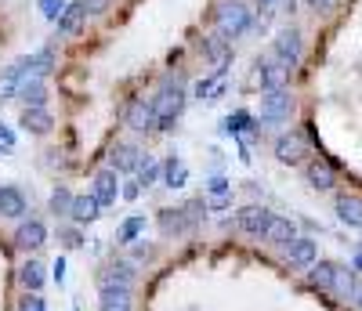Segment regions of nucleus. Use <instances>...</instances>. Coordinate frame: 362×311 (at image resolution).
Listing matches in <instances>:
<instances>
[{
    "label": "nucleus",
    "instance_id": "1",
    "mask_svg": "<svg viewBox=\"0 0 362 311\" xmlns=\"http://www.w3.org/2000/svg\"><path fill=\"white\" fill-rule=\"evenodd\" d=\"M290 112H293V98H290L286 87L264 90V98H261V123H268V127H279V123L290 119Z\"/></svg>",
    "mask_w": 362,
    "mask_h": 311
},
{
    "label": "nucleus",
    "instance_id": "2",
    "mask_svg": "<svg viewBox=\"0 0 362 311\" xmlns=\"http://www.w3.org/2000/svg\"><path fill=\"white\" fill-rule=\"evenodd\" d=\"M250 29V8L239 4V0H228V4L218 8V33L221 37H243Z\"/></svg>",
    "mask_w": 362,
    "mask_h": 311
},
{
    "label": "nucleus",
    "instance_id": "3",
    "mask_svg": "<svg viewBox=\"0 0 362 311\" xmlns=\"http://www.w3.org/2000/svg\"><path fill=\"white\" fill-rule=\"evenodd\" d=\"M33 80V58H18L8 66V73L0 76V98H15L22 95V87Z\"/></svg>",
    "mask_w": 362,
    "mask_h": 311
},
{
    "label": "nucleus",
    "instance_id": "4",
    "mask_svg": "<svg viewBox=\"0 0 362 311\" xmlns=\"http://www.w3.org/2000/svg\"><path fill=\"white\" fill-rule=\"evenodd\" d=\"M290 61H283L279 54H272V58H261L257 61V76H261V87L272 90V87H290Z\"/></svg>",
    "mask_w": 362,
    "mask_h": 311
},
{
    "label": "nucleus",
    "instance_id": "5",
    "mask_svg": "<svg viewBox=\"0 0 362 311\" xmlns=\"http://www.w3.org/2000/svg\"><path fill=\"white\" fill-rule=\"evenodd\" d=\"M196 217H199V203H189V206H181V210H163L160 213V228L167 235H181V232H189L196 225Z\"/></svg>",
    "mask_w": 362,
    "mask_h": 311
},
{
    "label": "nucleus",
    "instance_id": "6",
    "mask_svg": "<svg viewBox=\"0 0 362 311\" xmlns=\"http://www.w3.org/2000/svg\"><path fill=\"white\" fill-rule=\"evenodd\" d=\"M268 221H272V210H264V206H243V210H239V217H235L239 232L254 235V239H264Z\"/></svg>",
    "mask_w": 362,
    "mask_h": 311
},
{
    "label": "nucleus",
    "instance_id": "7",
    "mask_svg": "<svg viewBox=\"0 0 362 311\" xmlns=\"http://www.w3.org/2000/svg\"><path fill=\"white\" fill-rule=\"evenodd\" d=\"M315 261H319V246H315V239L297 235V239L286 246V268H312Z\"/></svg>",
    "mask_w": 362,
    "mask_h": 311
},
{
    "label": "nucleus",
    "instance_id": "8",
    "mask_svg": "<svg viewBox=\"0 0 362 311\" xmlns=\"http://www.w3.org/2000/svg\"><path fill=\"white\" fill-rule=\"evenodd\" d=\"M153 105H156V119L160 123H174V116L181 112V105H185V95H181V87H163Z\"/></svg>",
    "mask_w": 362,
    "mask_h": 311
},
{
    "label": "nucleus",
    "instance_id": "9",
    "mask_svg": "<svg viewBox=\"0 0 362 311\" xmlns=\"http://www.w3.org/2000/svg\"><path fill=\"white\" fill-rule=\"evenodd\" d=\"M116 174H119V170H112V167L95 174V196H98V203H102V206H112L119 196H124V189H119Z\"/></svg>",
    "mask_w": 362,
    "mask_h": 311
},
{
    "label": "nucleus",
    "instance_id": "10",
    "mask_svg": "<svg viewBox=\"0 0 362 311\" xmlns=\"http://www.w3.org/2000/svg\"><path fill=\"white\" fill-rule=\"evenodd\" d=\"M98 311H131V286H102Z\"/></svg>",
    "mask_w": 362,
    "mask_h": 311
},
{
    "label": "nucleus",
    "instance_id": "11",
    "mask_svg": "<svg viewBox=\"0 0 362 311\" xmlns=\"http://www.w3.org/2000/svg\"><path fill=\"white\" fill-rule=\"evenodd\" d=\"M98 213H102V203H98V196L90 192V196H76L73 199V210H69V217L76 225H90V221H98Z\"/></svg>",
    "mask_w": 362,
    "mask_h": 311
},
{
    "label": "nucleus",
    "instance_id": "12",
    "mask_svg": "<svg viewBox=\"0 0 362 311\" xmlns=\"http://www.w3.org/2000/svg\"><path fill=\"white\" fill-rule=\"evenodd\" d=\"M83 18H87L83 0H73V4H66L62 18H58V33H62V37H76L80 25H83Z\"/></svg>",
    "mask_w": 362,
    "mask_h": 311
},
{
    "label": "nucleus",
    "instance_id": "13",
    "mask_svg": "<svg viewBox=\"0 0 362 311\" xmlns=\"http://www.w3.org/2000/svg\"><path fill=\"white\" fill-rule=\"evenodd\" d=\"M293 239H297L293 221H286V217H276V213H272L268 232H264V242H272V246H290Z\"/></svg>",
    "mask_w": 362,
    "mask_h": 311
},
{
    "label": "nucleus",
    "instance_id": "14",
    "mask_svg": "<svg viewBox=\"0 0 362 311\" xmlns=\"http://www.w3.org/2000/svg\"><path fill=\"white\" fill-rule=\"evenodd\" d=\"M300 51H305V47H300V33H297V29H283L279 40H276V54H279L283 61H290V66H297Z\"/></svg>",
    "mask_w": 362,
    "mask_h": 311
},
{
    "label": "nucleus",
    "instance_id": "15",
    "mask_svg": "<svg viewBox=\"0 0 362 311\" xmlns=\"http://www.w3.org/2000/svg\"><path fill=\"white\" fill-rule=\"evenodd\" d=\"M337 217L348 228H362V196H337Z\"/></svg>",
    "mask_w": 362,
    "mask_h": 311
},
{
    "label": "nucleus",
    "instance_id": "16",
    "mask_svg": "<svg viewBox=\"0 0 362 311\" xmlns=\"http://www.w3.org/2000/svg\"><path fill=\"white\" fill-rule=\"evenodd\" d=\"M109 163H112V170H138L145 160H141V152L134 145H116L112 156H109Z\"/></svg>",
    "mask_w": 362,
    "mask_h": 311
},
{
    "label": "nucleus",
    "instance_id": "17",
    "mask_svg": "<svg viewBox=\"0 0 362 311\" xmlns=\"http://www.w3.org/2000/svg\"><path fill=\"white\" fill-rule=\"evenodd\" d=\"M127 123H131V127L134 131H148V127H153V123H156V105L153 102H134L131 105V112H127Z\"/></svg>",
    "mask_w": 362,
    "mask_h": 311
},
{
    "label": "nucleus",
    "instance_id": "18",
    "mask_svg": "<svg viewBox=\"0 0 362 311\" xmlns=\"http://www.w3.org/2000/svg\"><path fill=\"white\" fill-rule=\"evenodd\" d=\"M15 239H18L22 250H37V246H44V239H47V228H44L40 221H25Z\"/></svg>",
    "mask_w": 362,
    "mask_h": 311
},
{
    "label": "nucleus",
    "instance_id": "19",
    "mask_svg": "<svg viewBox=\"0 0 362 311\" xmlns=\"http://www.w3.org/2000/svg\"><path fill=\"white\" fill-rule=\"evenodd\" d=\"M51 123H54V119H51V112H47L44 105L22 112V127H25L29 134H47V131H51Z\"/></svg>",
    "mask_w": 362,
    "mask_h": 311
},
{
    "label": "nucleus",
    "instance_id": "20",
    "mask_svg": "<svg viewBox=\"0 0 362 311\" xmlns=\"http://www.w3.org/2000/svg\"><path fill=\"white\" fill-rule=\"evenodd\" d=\"M29 206H25V196L18 192V189H11V184H8V189H0V213H4V217H22Z\"/></svg>",
    "mask_w": 362,
    "mask_h": 311
},
{
    "label": "nucleus",
    "instance_id": "21",
    "mask_svg": "<svg viewBox=\"0 0 362 311\" xmlns=\"http://www.w3.org/2000/svg\"><path fill=\"white\" fill-rule=\"evenodd\" d=\"M305 141L300 138H279L276 141V156H279V163H300L305 160Z\"/></svg>",
    "mask_w": 362,
    "mask_h": 311
},
{
    "label": "nucleus",
    "instance_id": "22",
    "mask_svg": "<svg viewBox=\"0 0 362 311\" xmlns=\"http://www.w3.org/2000/svg\"><path fill=\"white\" fill-rule=\"evenodd\" d=\"M337 268L341 264H329V261H319V264H312V286H319V290H329L334 293V283H337Z\"/></svg>",
    "mask_w": 362,
    "mask_h": 311
},
{
    "label": "nucleus",
    "instance_id": "23",
    "mask_svg": "<svg viewBox=\"0 0 362 311\" xmlns=\"http://www.w3.org/2000/svg\"><path fill=\"white\" fill-rule=\"evenodd\" d=\"M334 170H329L326 163H308V184H312V189H319V192H329V189H334Z\"/></svg>",
    "mask_w": 362,
    "mask_h": 311
},
{
    "label": "nucleus",
    "instance_id": "24",
    "mask_svg": "<svg viewBox=\"0 0 362 311\" xmlns=\"http://www.w3.org/2000/svg\"><path fill=\"white\" fill-rule=\"evenodd\" d=\"M131 283H134V271H131V264H127V261L112 264V268L102 275V286H131Z\"/></svg>",
    "mask_w": 362,
    "mask_h": 311
},
{
    "label": "nucleus",
    "instance_id": "25",
    "mask_svg": "<svg viewBox=\"0 0 362 311\" xmlns=\"http://www.w3.org/2000/svg\"><path fill=\"white\" fill-rule=\"evenodd\" d=\"M18 278H22L25 290H40V286H44V264H40V261H25V264L18 268Z\"/></svg>",
    "mask_w": 362,
    "mask_h": 311
},
{
    "label": "nucleus",
    "instance_id": "26",
    "mask_svg": "<svg viewBox=\"0 0 362 311\" xmlns=\"http://www.w3.org/2000/svg\"><path fill=\"white\" fill-rule=\"evenodd\" d=\"M334 293H337L341 300H355L358 286H355V275H351V268H337V283H334Z\"/></svg>",
    "mask_w": 362,
    "mask_h": 311
},
{
    "label": "nucleus",
    "instance_id": "27",
    "mask_svg": "<svg viewBox=\"0 0 362 311\" xmlns=\"http://www.w3.org/2000/svg\"><path fill=\"white\" fill-rule=\"evenodd\" d=\"M185 177H189V167L181 163V160H167V167H163V184H170V189H181L185 184Z\"/></svg>",
    "mask_w": 362,
    "mask_h": 311
},
{
    "label": "nucleus",
    "instance_id": "28",
    "mask_svg": "<svg viewBox=\"0 0 362 311\" xmlns=\"http://www.w3.org/2000/svg\"><path fill=\"white\" fill-rule=\"evenodd\" d=\"M44 98H47V90H44L40 80H33V83H25V87H22V102H25V109H40Z\"/></svg>",
    "mask_w": 362,
    "mask_h": 311
},
{
    "label": "nucleus",
    "instance_id": "29",
    "mask_svg": "<svg viewBox=\"0 0 362 311\" xmlns=\"http://www.w3.org/2000/svg\"><path fill=\"white\" fill-rule=\"evenodd\" d=\"M206 54H210V58H214L218 66H221V61L228 58V37H221V33L206 37Z\"/></svg>",
    "mask_w": 362,
    "mask_h": 311
},
{
    "label": "nucleus",
    "instance_id": "30",
    "mask_svg": "<svg viewBox=\"0 0 362 311\" xmlns=\"http://www.w3.org/2000/svg\"><path fill=\"white\" fill-rule=\"evenodd\" d=\"M141 232H145V217H131V221H124V228H119V242H134Z\"/></svg>",
    "mask_w": 362,
    "mask_h": 311
},
{
    "label": "nucleus",
    "instance_id": "31",
    "mask_svg": "<svg viewBox=\"0 0 362 311\" xmlns=\"http://www.w3.org/2000/svg\"><path fill=\"white\" fill-rule=\"evenodd\" d=\"M66 4H69V0H40V15L47 22H58V18H62V11H66Z\"/></svg>",
    "mask_w": 362,
    "mask_h": 311
},
{
    "label": "nucleus",
    "instance_id": "32",
    "mask_svg": "<svg viewBox=\"0 0 362 311\" xmlns=\"http://www.w3.org/2000/svg\"><path fill=\"white\" fill-rule=\"evenodd\" d=\"M160 177V163H153V160H145L141 167H138V184L141 189H148V184H153Z\"/></svg>",
    "mask_w": 362,
    "mask_h": 311
},
{
    "label": "nucleus",
    "instance_id": "33",
    "mask_svg": "<svg viewBox=\"0 0 362 311\" xmlns=\"http://www.w3.org/2000/svg\"><path fill=\"white\" fill-rule=\"evenodd\" d=\"M73 199H76V196H69L66 189H58V192L51 196V210H54L58 217H62V213H69V210H73Z\"/></svg>",
    "mask_w": 362,
    "mask_h": 311
},
{
    "label": "nucleus",
    "instance_id": "34",
    "mask_svg": "<svg viewBox=\"0 0 362 311\" xmlns=\"http://www.w3.org/2000/svg\"><path fill=\"white\" fill-rule=\"evenodd\" d=\"M225 127L235 131V134H239V131H250V127H254V116H250V112H235V116L225 119Z\"/></svg>",
    "mask_w": 362,
    "mask_h": 311
},
{
    "label": "nucleus",
    "instance_id": "35",
    "mask_svg": "<svg viewBox=\"0 0 362 311\" xmlns=\"http://www.w3.org/2000/svg\"><path fill=\"white\" fill-rule=\"evenodd\" d=\"M18 311H47V304H44V297H37V290H29V293L22 297Z\"/></svg>",
    "mask_w": 362,
    "mask_h": 311
},
{
    "label": "nucleus",
    "instance_id": "36",
    "mask_svg": "<svg viewBox=\"0 0 362 311\" xmlns=\"http://www.w3.org/2000/svg\"><path fill=\"white\" fill-rule=\"evenodd\" d=\"M112 4V0H83V8H87V15H102L105 8Z\"/></svg>",
    "mask_w": 362,
    "mask_h": 311
},
{
    "label": "nucleus",
    "instance_id": "37",
    "mask_svg": "<svg viewBox=\"0 0 362 311\" xmlns=\"http://www.w3.org/2000/svg\"><path fill=\"white\" fill-rule=\"evenodd\" d=\"M210 192H214V196H225V192H228L225 177H214V181H210Z\"/></svg>",
    "mask_w": 362,
    "mask_h": 311
},
{
    "label": "nucleus",
    "instance_id": "38",
    "mask_svg": "<svg viewBox=\"0 0 362 311\" xmlns=\"http://www.w3.org/2000/svg\"><path fill=\"white\" fill-rule=\"evenodd\" d=\"M138 192H141V184H138V181H131V184H124V196H127V199H134Z\"/></svg>",
    "mask_w": 362,
    "mask_h": 311
},
{
    "label": "nucleus",
    "instance_id": "39",
    "mask_svg": "<svg viewBox=\"0 0 362 311\" xmlns=\"http://www.w3.org/2000/svg\"><path fill=\"white\" fill-rule=\"evenodd\" d=\"M62 242H66V246H80L83 239H80V232H66V235H62Z\"/></svg>",
    "mask_w": 362,
    "mask_h": 311
},
{
    "label": "nucleus",
    "instance_id": "40",
    "mask_svg": "<svg viewBox=\"0 0 362 311\" xmlns=\"http://www.w3.org/2000/svg\"><path fill=\"white\" fill-rule=\"evenodd\" d=\"M308 4H312L315 11H329V8H334V0H308Z\"/></svg>",
    "mask_w": 362,
    "mask_h": 311
},
{
    "label": "nucleus",
    "instance_id": "41",
    "mask_svg": "<svg viewBox=\"0 0 362 311\" xmlns=\"http://www.w3.org/2000/svg\"><path fill=\"white\" fill-rule=\"evenodd\" d=\"M62 278H66V261H58L54 264V283H62Z\"/></svg>",
    "mask_w": 362,
    "mask_h": 311
},
{
    "label": "nucleus",
    "instance_id": "42",
    "mask_svg": "<svg viewBox=\"0 0 362 311\" xmlns=\"http://www.w3.org/2000/svg\"><path fill=\"white\" fill-rule=\"evenodd\" d=\"M272 4H276V0H261V8H272Z\"/></svg>",
    "mask_w": 362,
    "mask_h": 311
},
{
    "label": "nucleus",
    "instance_id": "43",
    "mask_svg": "<svg viewBox=\"0 0 362 311\" xmlns=\"http://www.w3.org/2000/svg\"><path fill=\"white\" fill-rule=\"evenodd\" d=\"M355 304H358V307H362V290H358V293H355Z\"/></svg>",
    "mask_w": 362,
    "mask_h": 311
},
{
    "label": "nucleus",
    "instance_id": "44",
    "mask_svg": "<svg viewBox=\"0 0 362 311\" xmlns=\"http://www.w3.org/2000/svg\"><path fill=\"white\" fill-rule=\"evenodd\" d=\"M355 264H358V271H362V254H358V257H355Z\"/></svg>",
    "mask_w": 362,
    "mask_h": 311
},
{
    "label": "nucleus",
    "instance_id": "45",
    "mask_svg": "<svg viewBox=\"0 0 362 311\" xmlns=\"http://www.w3.org/2000/svg\"><path fill=\"white\" fill-rule=\"evenodd\" d=\"M0 148H4V145H0Z\"/></svg>",
    "mask_w": 362,
    "mask_h": 311
}]
</instances>
